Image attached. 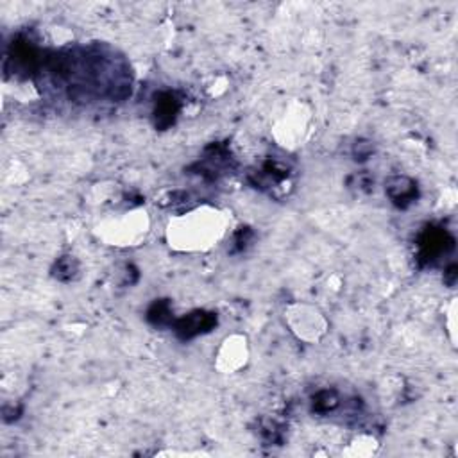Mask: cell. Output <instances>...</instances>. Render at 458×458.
Returning a JSON list of instances; mask_svg holds the SVG:
<instances>
[{
    "instance_id": "cell-1",
    "label": "cell",
    "mask_w": 458,
    "mask_h": 458,
    "mask_svg": "<svg viewBox=\"0 0 458 458\" xmlns=\"http://www.w3.org/2000/svg\"><path fill=\"white\" fill-rule=\"evenodd\" d=\"M418 247V260L421 262V265H428V263L435 262L437 258H441L442 254L453 251L455 238L448 233L446 229L428 228L419 237Z\"/></svg>"
},
{
    "instance_id": "cell-2",
    "label": "cell",
    "mask_w": 458,
    "mask_h": 458,
    "mask_svg": "<svg viewBox=\"0 0 458 458\" xmlns=\"http://www.w3.org/2000/svg\"><path fill=\"white\" fill-rule=\"evenodd\" d=\"M215 324H217V315L212 313V311L197 310L177 319L174 323V332L177 333L179 339L190 340L202 335V333L212 332Z\"/></svg>"
},
{
    "instance_id": "cell-3",
    "label": "cell",
    "mask_w": 458,
    "mask_h": 458,
    "mask_svg": "<svg viewBox=\"0 0 458 458\" xmlns=\"http://www.w3.org/2000/svg\"><path fill=\"white\" fill-rule=\"evenodd\" d=\"M387 193L394 205L399 208H406L418 199V184L408 177H392L387 183Z\"/></svg>"
},
{
    "instance_id": "cell-4",
    "label": "cell",
    "mask_w": 458,
    "mask_h": 458,
    "mask_svg": "<svg viewBox=\"0 0 458 458\" xmlns=\"http://www.w3.org/2000/svg\"><path fill=\"white\" fill-rule=\"evenodd\" d=\"M179 108H181V103L176 95L170 94V91L161 94L160 97H158V101H156V108H154L156 127L165 129V127L172 126L174 120H176L177 113H179Z\"/></svg>"
},
{
    "instance_id": "cell-5",
    "label": "cell",
    "mask_w": 458,
    "mask_h": 458,
    "mask_svg": "<svg viewBox=\"0 0 458 458\" xmlns=\"http://www.w3.org/2000/svg\"><path fill=\"white\" fill-rule=\"evenodd\" d=\"M147 319L151 320L152 324H156V326H165V324H170L172 323V310H170V304H168V301H165V299H161V301H156V303L149 308Z\"/></svg>"
},
{
    "instance_id": "cell-6",
    "label": "cell",
    "mask_w": 458,
    "mask_h": 458,
    "mask_svg": "<svg viewBox=\"0 0 458 458\" xmlns=\"http://www.w3.org/2000/svg\"><path fill=\"white\" fill-rule=\"evenodd\" d=\"M339 406V396L335 390H320L317 396L313 397V410L319 413L333 412Z\"/></svg>"
},
{
    "instance_id": "cell-7",
    "label": "cell",
    "mask_w": 458,
    "mask_h": 458,
    "mask_svg": "<svg viewBox=\"0 0 458 458\" xmlns=\"http://www.w3.org/2000/svg\"><path fill=\"white\" fill-rule=\"evenodd\" d=\"M75 270H77L75 260H72L70 256H65V258H61V260H57L54 272H56V278L66 281V279H70L72 276L75 274Z\"/></svg>"
},
{
    "instance_id": "cell-8",
    "label": "cell",
    "mask_w": 458,
    "mask_h": 458,
    "mask_svg": "<svg viewBox=\"0 0 458 458\" xmlns=\"http://www.w3.org/2000/svg\"><path fill=\"white\" fill-rule=\"evenodd\" d=\"M444 281H446L450 286H453L455 281H457V265H455V263L446 270V274H444Z\"/></svg>"
}]
</instances>
